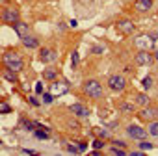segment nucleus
Here are the masks:
<instances>
[{"label": "nucleus", "instance_id": "1", "mask_svg": "<svg viewBox=\"0 0 158 156\" xmlns=\"http://www.w3.org/2000/svg\"><path fill=\"white\" fill-rule=\"evenodd\" d=\"M2 63H4L6 69L15 71V72H21V71L24 69V60H23V56H21L19 52H15V50L4 52V54H2Z\"/></svg>", "mask_w": 158, "mask_h": 156}, {"label": "nucleus", "instance_id": "2", "mask_svg": "<svg viewBox=\"0 0 158 156\" xmlns=\"http://www.w3.org/2000/svg\"><path fill=\"white\" fill-rule=\"evenodd\" d=\"M82 91H84V95L89 97V99H101V97H102V86H101L99 80H95V78H89V80L84 82Z\"/></svg>", "mask_w": 158, "mask_h": 156}, {"label": "nucleus", "instance_id": "3", "mask_svg": "<svg viewBox=\"0 0 158 156\" xmlns=\"http://www.w3.org/2000/svg\"><path fill=\"white\" fill-rule=\"evenodd\" d=\"M0 21L4 24H15L17 21H21V13L17 8H4L0 11Z\"/></svg>", "mask_w": 158, "mask_h": 156}, {"label": "nucleus", "instance_id": "4", "mask_svg": "<svg viewBox=\"0 0 158 156\" xmlns=\"http://www.w3.org/2000/svg\"><path fill=\"white\" fill-rule=\"evenodd\" d=\"M108 88H110L112 91H117V93L125 91V89H127V78H125L123 74H112V76L108 78Z\"/></svg>", "mask_w": 158, "mask_h": 156}, {"label": "nucleus", "instance_id": "5", "mask_svg": "<svg viewBox=\"0 0 158 156\" xmlns=\"http://www.w3.org/2000/svg\"><path fill=\"white\" fill-rule=\"evenodd\" d=\"M127 134H128L130 139H136V141H141V139H145V138L149 136L147 130H145L143 126L136 125V123H130V125L127 126Z\"/></svg>", "mask_w": 158, "mask_h": 156}, {"label": "nucleus", "instance_id": "6", "mask_svg": "<svg viewBox=\"0 0 158 156\" xmlns=\"http://www.w3.org/2000/svg\"><path fill=\"white\" fill-rule=\"evenodd\" d=\"M138 117L141 119V121H154V119H158V108L156 106H143L139 112H138Z\"/></svg>", "mask_w": 158, "mask_h": 156}, {"label": "nucleus", "instance_id": "7", "mask_svg": "<svg viewBox=\"0 0 158 156\" xmlns=\"http://www.w3.org/2000/svg\"><path fill=\"white\" fill-rule=\"evenodd\" d=\"M69 91V82H65V80H54L52 84H50V93L54 95V97H60V95H65Z\"/></svg>", "mask_w": 158, "mask_h": 156}, {"label": "nucleus", "instance_id": "8", "mask_svg": "<svg viewBox=\"0 0 158 156\" xmlns=\"http://www.w3.org/2000/svg\"><path fill=\"white\" fill-rule=\"evenodd\" d=\"M152 61H154V58H152V54H151L149 50H138V52H136V63H138V65L147 67V65H151Z\"/></svg>", "mask_w": 158, "mask_h": 156}, {"label": "nucleus", "instance_id": "9", "mask_svg": "<svg viewBox=\"0 0 158 156\" xmlns=\"http://www.w3.org/2000/svg\"><path fill=\"white\" fill-rule=\"evenodd\" d=\"M115 26H117V30H119L123 35H130V34L136 30V24H134L130 19H121V21H119Z\"/></svg>", "mask_w": 158, "mask_h": 156}, {"label": "nucleus", "instance_id": "10", "mask_svg": "<svg viewBox=\"0 0 158 156\" xmlns=\"http://www.w3.org/2000/svg\"><path fill=\"white\" fill-rule=\"evenodd\" d=\"M39 60L43 63H54L58 60V52L54 48H41L39 50Z\"/></svg>", "mask_w": 158, "mask_h": 156}, {"label": "nucleus", "instance_id": "11", "mask_svg": "<svg viewBox=\"0 0 158 156\" xmlns=\"http://www.w3.org/2000/svg\"><path fill=\"white\" fill-rule=\"evenodd\" d=\"M134 43H136V47L139 48V50H149L152 45H154V41L149 37V34H145V35H139V37H136L134 39Z\"/></svg>", "mask_w": 158, "mask_h": 156}, {"label": "nucleus", "instance_id": "12", "mask_svg": "<svg viewBox=\"0 0 158 156\" xmlns=\"http://www.w3.org/2000/svg\"><path fill=\"white\" fill-rule=\"evenodd\" d=\"M69 110H71L76 117H88V115H89V108H86V106H84V104H80V102L71 104V106H69Z\"/></svg>", "mask_w": 158, "mask_h": 156}, {"label": "nucleus", "instance_id": "13", "mask_svg": "<svg viewBox=\"0 0 158 156\" xmlns=\"http://www.w3.org/2000/svg\"><path fill=\"white\" fill-rule=\"evenodd\" d=\"M21 41H23V45H24L26 48H37V47H39V39H37V37H34V35H30V34L23 35V37H21Z\"/></svg>", "mask_w": 158, "mask_h": 156}, {"label": "nucleus", "instance_id": "14", "mask_svg": "<svg viewBox=\"0 0 158 156\" xmlns=\"http://www.w3.org/2000/svg\"><path fill=\"white\" fill-rule=\"evenodd\" d=\"M152 4H154V0H136V10L139 13H145V11H151Z\"/></svg>", "mask_w": 158, "mask_h": 156}, {"label": "nucleus", "instance_id": "15", "mask_svg": "<svg viewBox=\"0 0 158 156\" xmlns=\"http://www.w3.org/2000/svg\"><path fill=\"white\" fill-rule=\"evenodd\" d=\"M11 26H13V30L17 32V35H19V37H23V35H26V34L30 32V26H28L26 23H23V21H17V23H15V24H11Z\"/></svg>", "mask_w": 158, "mask_h": 156}, {"label": "nucleus", "instance_id": "16", "mask_svg": "<svg viewBox=\"0 0 158 156\" xmlns=\"http://www.w3.org/2000/svg\"><path fill=\"white\" fill-rule=\"evenodd\" d=\"M43 78H45V80H48V82H54L56 78H58V71L54 67H47L43 71Z\"/></svg>", "mask_w": 158, "mask_h": 156}, {"label": "nucleus", "instance_id": "17", "mask_svg": "<svg viewBox=\"0 0 158 156\" xmlns=\"http://www.w3.org/2000/svg\"><path fill=\"white\" fill-rule=\"evenodd\" d=\"M136 104L143 108V106H147V104H151V99H149V97H147L145 93H138V95H136Z\"/></svg>", "mask_w": 158, "mask_h": 156}, {"label": "nucleus", "instance_id": "18", "mask_svg": "<svg viewBox=\"0 0 158 156\" xmlns=\"http://www.w3.org/2000/svg\"><path fill=\"white\" fill-rule=\"evenodd\" d=\"M147 134L152 136V138H158V121H149V128H147Z\"/></svg>", "mask_w": 158, "mask_h": 156}, {"label": "nucleus", "instance_id": "19", "mask_svg": "<svg viewBox=\"0 0 158 156\" xmlns=\"http://www.w3.org/2000/svg\"><path fill=\"white\" fill-rule=\"evenodd\" d=\"M119 110L125 112V113H132V112H136V106L132 102H121L119 104Z\"/></svg>", "mask_w": 158, "mask_h": 156}, {"label": "nucleus", "instance_id": "20", "mask_svg": "<svg viewBox=\"0 0 158 156\" xmlns=\"http://www.w3.org/2000/svg\"><path fill=\"white\" fill-rule=\"evenodd\" d=\"M2 74H4V78H6L8 82H17V72H15V71H10V69H6Z\"/></svg>", "mask_w": 158, "mask_h": 156}, {"label": "nucleus", "instance_id": "21", "mask_svg": "<svg viewBox=\"0 0 158 156\" xmlns=\"http://www.w3.org/2000/svg\"><path fill=\"white\" fill-rule=\"evenodd\" d=\"M34 136L39 138V139H48V132L47 130H41V128H34Z\"/></svg>", "mask_w": 158, "mask_h": 156}, {"label": "nucleus", "instance_id": "22", "mask_svg": "<svg viewBox=\"0 0 158 156\" xmlns=\"http://www.w3.org/2000/svg\"><path fill=\"white\" fill-rule=\"evenodd\" d=\"M95 134H97L99 138H106V139L110 138V130H108V128H95Z\"/></svg>", "mask_w": 158, "mask_h": 156}, {"label": "nucleus", "instance_id": "23", "mask_svg": "<svg viewBox=\"0 0 158 156\" xmlns=\"http://www.w3.org/2000/svg\"><path fill=\"white\" fill-rule=\"evenodd\" d=\"M41 95H43V102H45V104H52V101H54V95H52L50 91H48V93H45V91H43Z\"/></svg>", "mask_w": 158, "mask_h": 156}, {"label": "nucleus", "instance_id": "24", "mask_svg": "<svg viewBox=\"0 0 158 156\" xmlns=\"http://www.w3.org/2000/svg\"><path fill=\"white\" fill-rule=\"evenodd\" d=\"M110 150H112L114 154H117V156H125V154H127V149H121V147H115V145H114Z\"/></svg>", "mask_w": 158, "mask_h": 156}, {"label": "nucleus", "instance_id": "25", "mask_svg": "<svg viewBox=\"0 0 158 156\" xmlns=\"http://www.w3.org/2000/svg\"><path fill=\"white\" fill-rule=\"evenodd\" d=\"M10 112H11V106L0 101V113H10Z\"/></svg>", "mask_w": 158, "mask_h": 156}, {"label": "nucleus", "instance_id": "26", "mask_svg": "<svg viewBox=\"0 0 158 156\" xmlns=\"http://www.w3.org/2000/svg\"><path fill=\"white\" fill-rule=\"evenodd\" d=\"M152 147H154V145H152V143H149V141H143V139L139 141V149H141V150H151Z\"/></svg>", "mask_w": 158, "mask_h": 156}, {"label": "nucleus", "instance_id": "27", "mask_svg": "<svg viewBox=\"0 0 158 156\" xmlns=\"http://www.w3.org/2000/svg\"><path fill=\"white\" fill-rule=\"evenodd\" d=\"M152 88V78L151 76H145L143 78V89H151Z\"/></svg>", "mask_w": 158, "mask_h": 156}, {"label": "nucleus", "instance_id": "28", "mask_svg": "<svg viewBox=\"0 0 158 156\" xmlns=\"http://www.w3.org/2000/svg\"><path fill=\"white\" fill-rule=\"evenodd\" d=\"M104 145H106V143H104V139H102V138H99V139H95V141H93V147H95L97 150H99V149H102Z\"/></svg>", "mask_w": 158, "mask_h": 156}, {"label": "nucleus", "instance_id": "29", "mask_svg": "<svg viewBox=\"0 0 158 156\" xmlns=\"http://www.w3.org/2000/svg\"><path fill=\"white\" fill-rule=\"evenodd\" d=\"M71 61H73V67H76V63L80 61V56H78V52H76V50L71 54Z\"/></svg>", "mask_w": 158, "mask_h": 156}, {"label": "nucleus", "instance_id": "30", "mask_svg": "<svg viewBox=\"0 0 158 156\" xmlns=\"http://www.w3.org/2000/svg\"><path fill=\"white\" fill-rule=\"evenodd\" d=\"M112 145L121 147V149H127V143H125V141H121V139H112Z\"/></svg>", "mask_w": 158, "mask_h": 156}, {"label": "nucleus", "instance_id": "31", "mask_svg": "<svg viewBox=\"0 0 158 156\" xmlns=\"http://www.w3.org/2000/svg\"><path fill=\"white\" fill-rule=\"evenodd\" d=\"M91 52H93V54H102V52H104V47H99V45H97V47L91 48Z\"/></svg>", "mask_w": 158, "mask_h": 156}, {"label": "nucleus", "instance_id": "32", "mask_svg": "<svg viewBox=\"0 0 158 156\" xmlns=\"http://www.w3.org/2000/svg\"><path fill=\"white\" fill-rule=\"evenodd\" d=\"M28 102H30L32 106H39V104H41V102H39V101H37L35 97H28Z\"/></svg>", "mask_w": 158, "mask_h": 156}, {"label": "nucleus", "instance_id": "33", "mask_svg": "<svg viewBox=\"0 0 158 156\" xmlns=\"http://www.w3.org/2000/svg\"><path fill=\"white\" fill-rule=\"evenodd\" d=\"M86 149H88V143H86V141H82L80 145H78V152H84Z\"/></svg>", "mask_w": 158, "mask_h": 156}, {"label": "nucleus", "instance_id": "34", "mask_svg": "<svg viewBox=\"0 0 158 156\" xmlns=\"http://www.w3.org/2000/svg\"><path fill=\"white\" fill-rule=\"evenodd\" d=\"M35 93H39V95L43 93V84H41V82H37V84H35Z\"/></svg>", "mask_w": 158, "mask_h": 156}, {"label": "nucleus", "instance_id": "35", "mask_svg": "<svg viewBox=\"0 0 158 156\" xmlns=\"http://www.w3.org/2000/svg\"><path fill=\"white\" fill-rule=\"evenodd\" d=\"M65 149H67V150H69V152H74V154H76V152H78V147H74V145H67V147H65Z\"/></svg>", "mask_w": 158, "mask_h": 156}, {"label": "nucleus", "instance_id": "36", "mask_svg": "<svg viewBox=\"0 0 158 156\" xmlns=\"http://www.w3.org/2000/svg\"><path fill=\"white\" fill-rule=\"evenodd\" d=\"M23 152H26V154H32V156H34V154H37V152H35V150H32V149H23Z\"/></svg>", "mask_w": 158, "mask_h": 156}, {"label": "nucleus", "instance_id": "37", "mask_svg": "<svg viewBox=\"0 0 158 156\" xmlns=\"http://www.w3.org/2000/svg\"><path fill=\"white\" fill-rule=\"evenodd\" d=\"M152 58H154V61H158V50H154V54H152Z\"/></svg>", "mask_w": 158, "mask_h": 156}]
</instances>
